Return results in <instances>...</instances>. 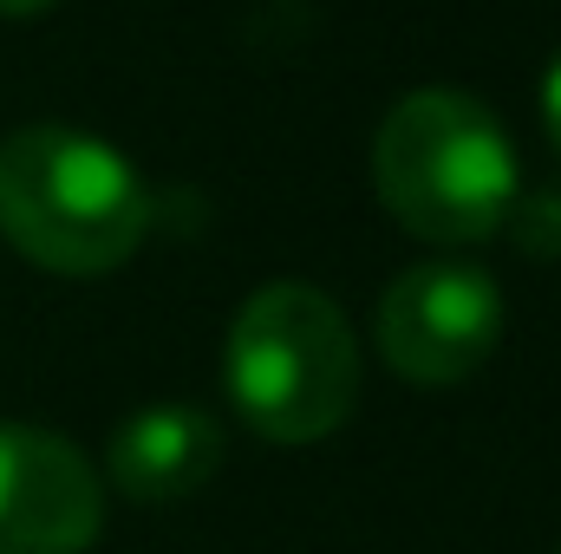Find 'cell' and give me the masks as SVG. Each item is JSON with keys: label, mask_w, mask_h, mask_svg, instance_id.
Masks as SVG:
<instances>
[{"label": "cell", "mask_w": 561, "mask_h": 554, "mask_svg": "<svg viewBox=\"0 0 561 554\" xmlns=\"http://www.w3.org/2000/svg\"><path fill=\"white\" fill-rule=\"evenodd\" d=\"M0 235L46 275H112L150 235V189L105 138L26 125L0 143Z\"/></svg>", "instance_id": "obj_1"}, {"label": "cell", "mask_w": 561, "mask_h": 554, "mask_svg": "<svg viewBox=\"0 0 561 554\" xmlns=\"http://www.w3.org/2000/svg\"><path fill=\"white\" fill-rule=\"evenodd\" d=\"M373 189L405 235L437 249H470L510 222L523 176L510 131L496 125L490 105L431 85L386 112L373 138Z\"/></svg>", "instance_id": "obj_2"}, {"label": "cell", "mask_w": 561, "mask_h": 554, "mask_svg": "<svg viewBox=\"0 0 561 554\" xmlns=\"http://www.w3.org/2000/svg\"><path fill=\"white\" fill-rule=\"evenodd\" d=\"M236 417L268 443H320L359 405V339L333 293L268 280L242 300L222 339Z\"/></svg>", "instance_id": "obj_3"}, {"label": "cell", "mask_w": 561, "mask_h": 554, "mask_svg": "<svg viewBox=\"0 0 561 554\" xmlns=\"http://www.w3.org/2000/svg\"><path fill=\"white\" fill-rule=\"evenodd\" d=\"M503 339V287L470 262H419L379 293L373 346L405 385H463Z\"/></svg>", "instance_id": "obj_4"}, {"label": "cell", "mask_w": 561, "mask_h": 554, "mask_svg": "<svg viewBox=\"0 0 561 554\" xmlns=\"http://www.w3.org/2000/svg\"><path fill=\"white\" fill-rule=\"evenodd\" d=\"M105 529V476L39 424H0V554H85Z\"/></svg>", "instance_id": "obj_5"}, {"label": "cell", "mask_w": 561, "mask_h": 554, "mask_svg": "<svg viewBox=\"0 0 561 554\" xmlns=\"http://www.w3.org/2000/svg\"><path fill=\"white\" fill-rule=\"evenodd\" d=\"M222 463V424L203 405H144L105 443V483L131 503L196 496Z\"/></svg>", "instance_id": "obj_6"}, {"label": "cell", "mask_w": 561, "mask_h": 554, "mask_svg": "<svg viewBox=\"0 0 561 554\" xmlns=\"http://www.w3.org/2000/svg\"><path fill=\"white\" fill-rule=\"evenodd\" d=\"M542 125H549V143L561 150V53L549 66V79H542Z\"/></svg>", "instance_id": "obj_7"}, {"label": "cell", "mask_w": 561, "mask_h": 554, "mask_svg": "<svg viewBox=\"0 0 561 554\" xmlns=\"http://www.w3.org/2000/svg\"><path fill=\"white\" fill-rule=\"evenodd\" d=\"M46 7H53V0H0L7 20H26V13H46Z\"/></svg>", "instance_id": "obj_8"}, {"label": "cell", "mask_w": 561, "mask_h": 554, "mask_svg": "<svg viewBox=\"0 0 561 554\" xmlns=\"http://www.w3.org/2000/svg\"><path fill=\"white\" fill-rule=\"evenodd\" d=\"M556 554H561V542H556Z\"/></svg>", "instance_id": "obj_9"}]
</instances>
